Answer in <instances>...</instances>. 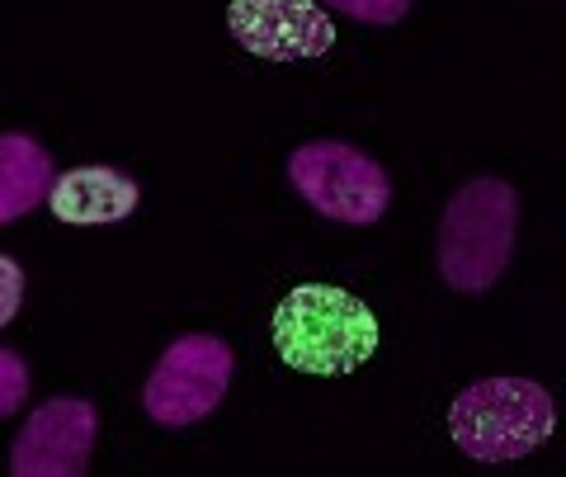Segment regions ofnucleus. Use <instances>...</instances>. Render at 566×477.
<instances>
[{
	"label": "nucleus",
	"instance_id": "1",
	"mask_svg": "<svg viewBox=\"0 0 566 477\" xmlns=\"http://www.w3.org/2000/svg\"><path fill=\"white\" fill-rule=\"evenodd\" d=\"M274 350L297 374L340 379L378 355V317L364 298L335 284H297L274 308Z\"/></svg>",
	"mask_w": 566,
	"mask_h": 477
},
{
	"label": "nucleus",
	"instance_id": "2",
	"mask_svg": "<svg viewBox=\"0 0 566 477\" xmlns=\"http://www.w3.org/2000/svg\"><path fill=\"white\" fill-rule=\"evenodd\" d=\"M557 431V402L534 379H476L449 406V435L476 464H515Z\"/></svg>",
	"mask_w": 566,
	"mask_h": 477
},
{
	"label": "nucleus",
	"instance_id": "3",
	"mask_svg": "<svg viewBox=\"0 0 566 477\" xmlns=\"http://www.w3.org/2000/svg\"><path fill=\"white\" fill-rule=\"evenodd\" d=\"M520 232V199L495 175L468 180L439 218V274L458 293H486L501 284Z\"/></svg>",
	"mask_w": 566,
	"mask_h": 477
},
{
	"label": "nucleus",
	"instance_id": "4",
	"mask_svg": "<svg viewBox=\"0 0 566 477\" xmlns=\"http://www.w3.org/2000/svg\"><path fill=\"white\" fill-rule=\"evenodd\" d=\"M232 374H237V355L222 335L208 331L175 335L161 350V360L151 364L147 387H142V406L161 431H189L222 406Z\"/></svg>",
	"mask_w": 566,
	"mask_h": 477
},
{
	"label": "nucleus",
	"instance_id": "5",
	"mask_svg": "<svg viewBox=\"0 0 566 477\" xmlns=\"http://www.w3.org/2000/svg\"><path fill=\"white\" fill-rule=\"evenodd\" d=\"M289 180L322 218L345 227H368L387 214L392 204V180L368 152L335 143V137H316L289 156Z\"/></svg>",
	"mask_w": 566,
	"mask_h": 477
},
{
	"label": "nucleus",
	"instance_id": "6",
	"mask_svg": "<svg viewBox=\"0 0 566 477\" xmlns=\"http://www.w3.org/2000/svg\"><path fill=\"white\" fill-rule=\"evenodd\" d=\"M99 412L91 397H48L10 445L14 477H81L91 468Z\"/></svg>",
	"mask_w": 566,
	"mask_h": 477
},
{
	"label": "nucleus",
	"instance_id": "7",
	"mask_svg": "<svg viewBox=\"0 0 566 477\" xmlns=\"http://www.w3.org/2000/svg\"><path fill=\"white\" fill-rule=\"evenodd\" d=\"M227 33L264 62H307L335 48V20L322 0H232Z\"/></svg>",
	"mask_w": 566,
	"mask_h": 477
},
{
	"label": "nucleus",
	"instance_id": "8",
	"mask_svg": "<svg viewBox=\"0 0 566 477\" xmlns=\"http://www.w3.org/2000/svg\"><path fill=\"white\" fill-rule=\"evenodd\" d=\"M52 218L71 227H109L137 214L142 185L118 166H71L66 175H52L48 199Z\"/></svg>",
	"mask_w": 566,
	"mask_h": 477
},
{
	"label": "nucleus",
	"instance_id": "9",
	"mask_svg": "<svg viewBox=\"0 0 566 477\" xmlns=\"http://www.w3.org/2000/svg\"><path fill=\"white\" fill-rule=\"evenodd\" d=\"M52 156L39 137L29 133H0V227L20 222L48 199L52 185Z\"/></svg>",
	"mask_w": 566,
	"mask_h": 477
},
{
	"label": "nucleus",
	"instance_id": "10",
	"mask_svg": "<svg viewBox=\"0 0 566 477\" xmlns=\"http://www.w3.org/2000/svg\"><path fill=\"white\" fill-rule=\"evenodd\" d=\"M326 10L335 14H349V20H359V24H401L406 14H411V0H322Z\"/></svg>",
	"mask_w": 566,
	"mask_h": 477
},
{
	"label": "nucleus",
	"instance_id": "11",
	"mask_svg": "<svg viewBox=\"0 0 566 477\" xmlns=\"http://www.w3.org/2000/svg\"><path fill=\"white\" fill-rule=\"evenodd\" d=\"M29 397V364L20 350H6L0 345V421L14 416Z\"/></svg>",
	"mask_w": 566,
	"mask_h": 477
},
{
	"label": "nucleus",
	"instance_id": "12",
	"mask_svg": "<svg viewBox=\"0 0 566 477\" xmlns=\"http://www.w3.org/2000/svg\"><path fill=\"white\" fill-rule=\"evenodd\" d=\"M24 303V265L14 256H0V326H10Z\"/></svg>",
	"mask_w": 566,
	"mask_h": 477
}]
</instances>
